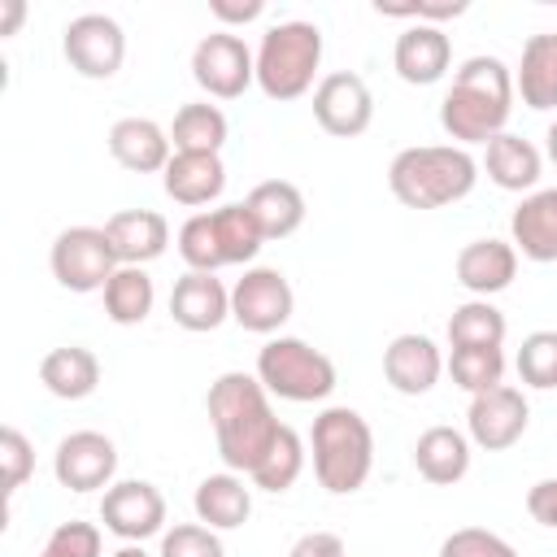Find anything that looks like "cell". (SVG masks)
Here are the masks:
<instances>
[{
  "mask_svg": "<svg viewBox=\"0 0 557 557\" xmlns=\"http://www.w3.org/2000/svg\"><path fill=\"white\" fill-rule=\"evenodd\" d=\"M244 205H248V213L257 218V226H261L265 239H287V235H296L300 222H305V191H300L296 183H287V178H265V183H257V187L244 196Z\"/></svg>",
  "mask_w": 557,
  "mask_h": 557,
  "instance_id": "27",
  "label": "cell"
},
{
  "mask_svg": "<svg viewBox=\"0 0 557 557\" xmlns=\"http://www.w3.org/2000/svg\"><path fill=\"white\" fill-rule=\"evenodd\" d=\"M505 331H509L505 313L492 300H479V296L457 305L453 318H448V344L453 348H500Z\"/></svg>",
  "mask_w": 557,
  "mask_h": 557,
  "instance_id": "32",
  "label": "cell"
},
{
  "mask_svg": "<svg viewBox=\"0 0 557 557\" xmlns=\"http://www.w3.org/2000/svg\"><path fill=\"white\" fill-rule=\"evenodd\" d=\"M257 379L270 396L309 405L335 392V361L322 348L305 344L300 335H274L257 352Z\"/></svg>",
  "mask_w": 557,
  "mask_h": 557,
  "instance_id": "7",
  "label": "cell"
},
{
  "mask_svg": "<svg viewBox=\"0 0 557 557\" xmlns=\"http://www.w3.org/2000/svg\"><path fill=\"white\" fill-rule=\"evenodd\" d=\"M191 78L213 100H235V96L248 91V83H257V52L226 26L209 30L191 48Z\"/></svg>",
  "mask_w": 557,
  "mask_h": 557,
  "instance_id": "9",
  "label": "cell"
},
{
  "mask_svg": "<svg viewBox=\"0 0 557 557\" xmlns=\"http://www.w3.org/2000/svg\"><path fill=\"white\" fill-rule=\"evenodd\" d=\"M444 374V352L431 335L405 331L383 348V379L400 396H426Z\"/></svg>",
  "mask_w": 557,
  "mask_h": 557,
  "instance_id": "16",
  "label": "cell"
},
{
  "mask_svg": "<svg viewBox=\"0 0 557 557\" xmlns=\"http://www.w3.org/2000/svg\"><path fill=\"white\" fill-rule=\"evenodd\" d=\"M313 117L326 135L335 139H352L374 122V96L366 87L361 74L352 70H331L318 78L313 87Z\"/></svg>",
  "mask_w": 557,
  "mask_h": 557,
  "instance_id": "14",
  "label": "cell"
},
{
  "mask_svg": "<svg viewBox=\"0 0 557 557\" xmlns=\"http://www.w3.org/2000/svg\"><path fill=\"white\" fill-rule=\"evenodd\" d=\"M109 557H148V553H144L139 544H122V548H117V553H109Z\"/></svg>",
  "mask_w": 557,
  "mask_h": 557,
  "instance_id": "46",
  "label": "cell"
},
{
  "mask_svg": "<svg viewBox=\"0 0 557 557\" xmlns=\"http://www.w3.org/2000/svg\"><path fill=\"white\" fill-rule=\"evenodd\" d=\"M226 113L218 109V104H209V100H191V104H183L178 113H174V122H170V144H174V152H222V144H226Z\"/></svg>",
  "mask_w": 557,
  "mask_h": 557,
  "instance_id": "31",
  "label": "cell"
},
{
  "mask_svg": "<svg viewBox=\"0 0 557 557\" xmlns=\"http://www.w3.org/2000/svg\"><path fill=\"white\" fill-rule=\"evenodd\" d=\"M191 509H196V522H205V527H213V531H235V527H244L248 513H252V487H248L244 474H235V470L205 474V479L196 483Z\"/></svg>",
  "mask_w": 557,
  "mask_h": 557,
  "instance_id": "25",
  "label": "cell"
},
{
  "mask_svg": "<svg viewBox=\"0 0 557 557\" xmlns=\"http://www.w3.org/2000/svg\"><path fill=\"white\" fill-rule=\"evenodd\" d=\"M518 379L527 387H557V331H531L518 348Z\"/></svg>",
  "mask_w": 557,
  "mask_h": 557,
  "instance_id": "35",
  "label": "cell"
},
{
  "mask_svg": "<svg viewBox=\"0 0 557 557\" xmlns=\"http://www.w3.org/2000/svg\"><path fill=\"white\" fill-rule=\"evenodd\" d=\"M470 457H474L470 453V435L457 431V426H444V422L440 426H426L418 435V444H413V466L435 487L461 483L470 474Z\"/></svg>",
  "mask_w": 557,
  "mask_h": 557,
  "instance_id": "24",
  "label": "cell"
},
{
  "mask_svg": "<svg viewBox=\"0 0 557 557\" xmlns=\"http://www.w3.org/2000/svg\"><path fill=\"white\" fill-rule=\"evenodd\" d=\"M170 318L183 326V331H218L226 318H231V292L222 287L218 274H205V270H187L183 278H174V292H170Z\"/></svg>",
  "mask_w": 557,
  "mask_h": 557,
  "instance_id": "18",
  "label": "cell"
},
{
  "mask_svg": "<svg viewBox=\"0 0 557 557\" xmlns=\"http://www.w3.org/2000/svg\"><path fill=\"white\" fill-rule=\"evenodd\" d=\"M457 283L470 292V296H479V300H487V296H496V292H505L509 283H513V274H518V248L509 244V239H470L461 252H457Z\"/></svg>",
  "mask_w": 557,
  "mask_h": 557,
  "instance_id": "20",
  "label": "cell"
},
{
  "mask_svg": "<svg viewBox=\"0 0 557 557\" xmlns=\"http://www.w3.org/2000/svg\"><path fill=\"white\" fill-rule=\"evenodd\" d=\"M444 370L453 374V383L461 392L479 396V392H487V387H496L505 379V352L500 348H453Z\"/></svg>",
  "mask_w": 557,
  "mask_h": 557,
  "instance_id": "34",
  "label": "cell"
},
{
  "mask_svg": "<svg viewBox=\"0 0 557 557\" xmlns=\"http://www.w3.org/2000/svg\"><path fill=\"white\" fill-rule=\"evenodd\" d=\"M61 52L83 78H113L126 61V35L109 13H78L61 30Z\"/></svg>",
  "mask_w": 557,
  "mask_h": 557,
  "instance_id": "10",
  "label": "cell"
},
{
  "mask_svg": "<svg viewBox=\"0 0 557 557\" xmlns=\"http://www.w3.org/2000/svg\"><path fill=\"white\" fill-rule=\"evenodd\" d=\"M513 91L527 109H557V35H531L513 70Z\"/></svg>",
  "mask_w": 557,
  "mask_h": 557,
  "instance_id": "29",
  "label": "cell"
},
{
  "mask_svg": "<svg viewBox=\"0 0 557 557\" xmlns=\"http://www.w3.org/2000/svg\"><path fill=\"white\" fill-rule=\"evenodd\" d=\"M48 265L65 292L87 296V292H104V283L117 274V252H113L104 226H65L52 239Z\"/></svg>",
  "mask_w": 557,
  "mask_h": 557,
  "instance_id": "8",
  "label": "cell"
},
{
  "mask_svg": "<svg viewBox=\"0 0 557 557\" xmlns=\"http://www.w3.org/2000/svg\"><path fill=\"white\" fill-rule=\"evenodd\" d=\"M157 305V287L144 265H117V274L104 283V318L117 326H139Z\"/></svg>",
  "mask_w": 557,
  "mask_h": 557,
  "instance_id": "30",
  "label": "cell"
},
{
  "mask_svg": "<svg viewBox=\"0 0 557 557\" xmlns=\"http://www.w3.org/2000/svg\"><path fill=\"white\" fill-rule=\"evenodd\" d=\"M100 522L126 544H144L165 531V496L148 479H117L100 496Z\"/></svg>",
  "mask_w": 557,
  "mask_h": 557,
  "instance_id": "13",
  "label": "cell"
},
{
  "mask_svg": "<svg viewBox=\"0 0 557 557\" xmlns=\"http://www.w3.org/2000/svg\"><path fill=\"white\" fill-rule=\"evenodd\" d=\"M109 157L122 165V170H135V174H157L170 165L174 157V144H170V131H161L152 117H117L109 126Z\"/></svg>",
  "mask_w": 557,
  "mask_h": 557,
  "instance_id": "19",
  "label": "cell"
},
{
  "mask_svg": "<svg viewBox=\"0 0 557 557\" xmlns=\"http://www.w3.org/2000/svg\"><path fill=\"white\" fill-rule=\"evenodd\" d=\"M157 557H226V548H222L213 527H205V522H174L170 531H161V553Z\"/></svg>",
  "mask_w": 557,
  "mask_h": 557,
  "instance_id": "36",
  "label": "cell"
},
{
  "mask_svg": "<svg viewBox=\"0 0 557 557\" xmlns=\"http://www.w3.org/2000/svg\"><path fill=\"white\" fill-rule=\"evenodd\" d=\"M292 309H296V292L287 274L274 265H252L231 287V318L252 335H274L292 318Z\"/></svg>",
  "mask_w": 557,
  "mask_h": 557,
  "instance_id": "11",
  "label": "cell"
},
{
  "mask_svg": "<svg viewBox=\"0 0 557 557\" xmlns=\"http://www.w3.org/2000/svg\"><path fill=\"white\" fill-rule=\"evenodd\" d=\"M300 470H305V444H300V435L292 426H283L278 440H274V448L261 457V466L248 479L261 492H287L300 479Z\"/></svg>",
  "mask_w": 557,
  "mask_h": 557,
  "instance_id": "33",
  "label": "cell"
},
{
  "mask_svg": "<svg viewBox=\"0 0 557 557\" xmlns=\"http://www.w3.org/2000/svg\"><path fill=\"white\" fill-rule=\"evenodd\" d=\"M440 557H518V548L487 527H457L440 544Z\"/></svg>",
  "mask_w": 557,
  "mask_h": 557,
  "instance_id": "37",
  "label": "cell"
},
{
  "mask_svg": "<svg viewBox=\"0 0 557 557\" xmlns=\"http://www.w3.org/2000/svg\"><path fill=\"white\" fill-rule=\"evenodd\" d=\"M527 513H531L540 527H553V531H557V474L527 487Z\"/></svg>",
  "mask_w": 557,
  "mask_h": 557,
  "instance_id": "41",
  "label": "cell"
},
{
  "mask_svg": "<svg viewBox=\"0 0 557 557\" xmlns=\"http://www.w3.org/2000/svg\"><path fill=\"white\" fill-rule=\"evenodd\" d=\"M104 235L117 252V265H148L170 244V222L157 209H122L104 222Z\"/></svg>",
  "mask_w": 557,
  "mask_h": 557,
  "instance_id": "23",
  "label": "cell"
},
{
  "mask_svg": "<svg viewBox=\"0 0 557 557\" xmlns=\"http://www.w3.org/2000/svg\"><path fill=\"white\" fill-rule=\"evenodd\" d=\"M52 474L70 492H96L113 487L117 474V448L104 431H70L52 453Z\"/></svg>",
  "mask_w": 557,
  "mask_h": 557,
  "instance_id": "15",
  "label": "cell"
},
{
  "mask_svg": "<svg viewBox=\"0 0 557 557\" xmlns=\"http://www.w3.org/2000/svg\"><path fill=\"white\" fill-rule=\"evenodd\" d=\"M322 65V30L305 17L274 22L257 44V87L270 100H300Z\"/></svg>",
  "mask_w": 557,
  "mask_h": 557,
  "instance_id": "6",
  "label": "cell"
},
{
  "mask_svg": "<svg viewBox=\"0 0 557 557\" xmlns=\"http://www.w3.org/2000/svg\"><path fill=\"white\" fill-rule=\"evenodd\" d=\"M209 13L226 26H244V22H257L265 13L261 0H209Z\"/></svg>",
  "mask_w": 557,
  "mask_h": 557,
  "instance_id": "43",
  "label": "cell"
},
{
  "mask_svg": "<svg viewBox=\"0 0 557 557\" xmlns=\"http://www.w3.org/2000/svg\"><path fill=\"white\" fill-rule=\"evenodd\" d=\"M509 244L527 261H557V187H535L531 196H522V205L509 218Z\"/></svg>",
  "mask_w": 557,
  "mask_h": 557,
  "instance_id": "22",
  "label": "cell"
},
{
  "mask_svg": "<svg viewBox=\"0 0 557 557\" xmlns=\"http://www.w3.org/2000/svg\"><path fill=\"white\" fill-rule=\"evenodd\" d=\"M39 557H57V553H52V548H48V544H44V553H39Z\"/></svg>",
  "mask_w": 557,
  "mask_h": 557,
  "instance_id": "47",
  "label": "cell"
},
{
  "mask_svg": "<svg viewBox=\"0 0 557 557\" xmlns=\"http://www.w3.org/2000/svg\"><path fill=\"white\" fill-rule=\"evenodd\" d=\"M392 65L405 83L413 87H431L448 74L453 65V39L444 35V26H431V22H413L396 35V48H392Z\"/></svg>",
  "mask_w": 557,
  "mask_h": 557,
  "instance_id": "17",
  "label": "cell"
},
{
  "mask_svg": "<svg viewBox=\"0 0 557 557\" xmlns=\"http://www.w3.org/2000/svg\"><path fill=\"white\" fill-rule=\"evenodd\" d=\"M313 474L331 496H352L357 487H366L370 470H374V431L370 422L348 409V405H331L313 418Z\"/></svg>",
  "mask_w": 557,
  "mask_h": 557,
  "instance_id": "4",
  "label": "cell"
},
{
  "mask_svg": "<svg viewBox=\"0 0 557 557\" xmlns=\"http://www.w3.org/2000/svg\"><path fill=\"white\" fill-rule=\"evenodd\" d=\"M483 170L500 191H535V183L544 174V157L531 139L500 131L496 139L483 144Z\"/></svg>",
  "mask_w": 557,
  "mask_h": 557,
  "instance_id": "26",
  "label": "cell"
},
{
  "mask_svg": "<svg viewBox=\"0 0 557 557\" xmlns=\"http://www.w3.org/2000/svg\"><path fill=\"white\" fill-rule=\"evenodd\" d=\"M527 422H531V405H527L522 387L496 383V387L470 396L466 435H470V444H479V448H487V453L513 448V444L527 435Z\"/></svg>",
  "mask_w": 557,
  "mask_h": 557,
  "instance_id": "12",
  "label": "cell"
},
{
  "mask_svg": "<svg viewBox=\"0 0 557 557\" xmlns=\"http://www.w3.org/2000/svg\"><path fill=\"white\" fill-rule=\"evenodd\" d=\"M261 244L265 235L244 200L200 209L178 226V257L187 261V270H205V274H218L222 265H248L261 252Z\"/></svg>",
  "mask_w": 557,
  "mask_h": 557,
  "instance_id": "5",
  "label": "cell"
},
{
  "mask_svg": "<svg viewBox=\"0 0 557 557\" xmlns=\"http://www.w3.org/2000/svg\"><path fill=\"white\" fill-rule=\"evenodd\" d=\"M39 383L61 396V400H87L96 387H100V361L91 348L83 344H65V348H52L44 352L39 361Z\"/></svg>",
  "mask_w": 557,
  "mask_h": 557,
  "instance_id": "28",
  "label": "cell"
},
{
  "mask_svg": "<svg viewBox=\"0 0 557 557\" xmlns=\"http://www.w3.org/2000/svg\"><path fill=\"white\" fill-rule=\"evenodd\" d=\"M513 113V70L500 57H466L453 74V87L440 100V126L457 148L466 144H487L505 131Z\"/></svg>",
  "mask_w": 557,
  "mask_h": 557,
  "instance_id": "2",
  "label": "cell"
},
{
  "mask_svg": "<svg viewBox=\"0 0 557 557\" xmlns=\"http://www.w3.org/2000/svg\"><path fill=\"white\" fill-rule=\"evenodd\" d=\"M48 548L57 557H100V527L96 522H61L52 535H48Z\"/></svg>",
  "mask_w": 557,
  "mask_h": 557,
  "instance_id": "39",
  "label": "cell"
},
{
  "mask_svg": "<svg viewBox=\"0 0 557 557\" xmlns=\"http://www.w3.org/2000/svg\"><path fill=\"white\" fill-rule=\"evenodd\" d=\"M22 17H26V4L22 0H0V35H13Z\"/></svg>",
  "mask_w": 557,
  "mask_h": 557,
  "instance_id": "44",
  "label": "cell"
},
{
  "mask_svg": "<svg viewBox=\"0 0 557 557\" xmlns=\"http://www.w3.org/2000/svg\"><path fill=\"white\" fill-rule=\"evenodd\" d=\"M287 557H348V548H344V540L335 531H305L287 548Z\"/></svg>",
  "mask_w": 557,
  "mask_h": 557,
  "instance_id": "42",
  "label": "cell"
},
{
  "mask_svg": "<svg viewBox=\"0 0 557 557\" xmlns=\"http://www.w3.org/2000/svg\"><path fill=\"white\" fill-rule=\"evenodd\" d=\"M0 470H4V492L13 496L26 479H30V470H35V448H30V440L17 431V426H4L0 431Z\"/></svg>",
  "mask_w": 557,
  "mask_h": 557,
  "instance_id": "38",
  "label": "cell"
},
{
  "mask_svg": "<svg viewBox=\"0 0 557 557\" xmlns=\"http://www.w3.org/2000/svg\"><path fill=\"white\" fill-rule=\"evenodd\" d=\"M161 187L174 205H187V209L218 200L226 187L222 152H174L170 165L161 170Z\"/></svg>",
  "mask_w": 557,
  "mask_h": 557,
  "instance_id": "21",
  "label": "cell"
},
{
  "mask_svg": "<svg viewBox=\"0 0 557 557\" xmlns=\"http://www.w3.org/2000/svg\"><path fill=\"white\" fill-rule=\"evenodd\" d=\"M470 4L466 0H413V4H383V0H374V13H383V17H413V22H431V26H440L444 17H461Z\"/></svg>",
  "mask_w": 557,
  "mask_h": 557,
  "instance_id": "40",
  "label": "cell"
},
{
  "mask_svg": "<svg viewBox=\"0 0 557 557\" xmlns=\"http://www.w3.org/2000/svg\"><path fill=\"white\" fill-rule=\"evenodd\" d=\"M205 409H209V422H213L218 457L226 461V470L248 479L283 431V422L270 409V392L261 387L257 374L226 370L209 383Z\"/></svg>",
  "mask_w": 557,
  "mask_h": 557,
  "instance_id": "1",
  "label": "cell"
},
{
  "mask_svg": "<svg viewBox=\"0 0 557 557\" xmlns=\"http://www.w3.org/2000/svg\"><path fill=\"white\" fill-rule=\"evenodd\" d=\"M544 148H548V161L557 165V117L548 122V135H544Z\"/></svg>",
  "mask_w": 557,
  "mask_h": 557,
  "instance_id": "45",
  "label": "cell"
},
{
  "mask_svg": "<svg viewBox=\"0 0 557 557\" xmlns=\"http://www.w3.org/2000/svg\"><path fill=\"white\" fill-rule=\"evenodd\" d=\"M479 161L457 144L400 148L387 165V187L405 209H444L474 191Z\"/></svg>",
  "mask_w": 557,
  "mask_h": 557,
  "instance_id": "3",
  "label": "cell"
}]
</instances>
